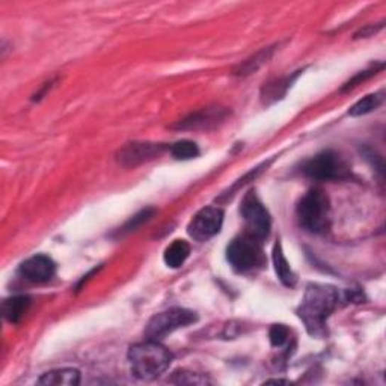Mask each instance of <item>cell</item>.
Masks as SVG:
<instances>
[{
  "instance_id": "3957f363",
  "label": "cell",
  "mask_w": 386,
  "mask_h": 386,
  "mask_svg": "<svg viewBox=\"0 0 386 386\" xmlns=\"http://www.w3.org/2000/svg\"><path fill=\"white\" fill-rule=\"evenodd\" d=\"M329 198L320 189H312L297 205L299 224L311 233H324L329 228Z\"/></svg>"
},
{
  "instance_id": "7a4b0ae2",
  "label": "cell",
  "mask_w": 386,
  "mask_h": 386,
  "mask_svg": "<svg viewBox=\"0 0 386 386\" xmlns=\"http://www.w3.org/2000/svg\"><path fill=\"white\" fill-rule=\"evenodd\" d=\"M131 371L140 380L160 377L172 362V353L159 341L147 340L131 346L128 350Z\"/></svg>"
},
{
  "instance_id": "44dd1931",
  "label": "cell",
  "mask_w": 386,
  "mask_h": 386,
  "mask_svg": "<svg viewBox=\"0 0 386 386\" xmlns=\"http://www.w3.org/2000/svg\"><path fill=\"white\" fill-rule=\"evenodd\" d=\"M154 214V210L153 209H147V210H143L140 211L139 214L136 216H133L131 219L124 225V228L121 229V234H126V233H131V231H135L136 228H139L142 224L145 222H148L151 217Z\"/></svg>"
},
{
  "instance_id": "8fae6325",
  "label": "cell",
  "mask_w": 386,
  "mask_h": 386,
  "mask_svg": "<svg viewBox=\"0 0 386 386\" xmlns=\"http://www.w3.org/2000/svg\"><path fill=\"white\" fill-rule=\"evenodd\" d=\"M226 116V111L219 107L213 109H204L201 112L192 114L190 116L181 121L178 128L183 130H198V128H209L211 126H216L219 121H222Z\"/></svg>"
},
{
  "instance_id": "8992f818",
  "label": "cell",
  "mask_w": 386,
  "mask_h": 386,
  "mask_svg": "<svg viewBox=\"0 0 386 386\" xmlns=\"http://www.w3.org/2000/svg\"><path fill=\"white\" fill-rule=\"evenodd\" d=\"M198 320L197 314L184 308H172L163 312L155 314V316L148 321L147 329H145V336L148 340L159 341L166 335L172 333L177 329L186 328V326L195 323Z\"/></svg>"
},
{
  "instance_id": "ac0fdd59",
  "label": "cell",
  "mask_w": 386,
  "mask_h": 386,
  "mask_svg": "<svg viewBox=\"0 0 386 386\" xmlns=\"http://www.w3.org/2000/svg\"><path fill=\"white\" fill-rule=\"evenodd\" d=\"M171 154L177 160H192L199 155V148L195 142L192 140H178L171 147Z\"/></svg>"
},
{
  "instance_id": "5b68a950",
  "label": "cell",
  "mask_w": 386,
  "mask_h": 386,
  "mask_svg": "<svg viewBox=\"0 0 386 386\" xmlns=\"http://www.w3.org/2000/svg\"><path fill=\"white\" fill-rule=\"evenodd\" d=\"M302 172L312 180L320 181L343 180L348 177L350 166L341 154L328 150L305 162L302 166Z\"/></svg>"
},
{
  "instance_id": "2e32d148",
  "label": "cell",
  "mask_w": 386,
  "mask_h": 386,
  "mask_svg": "<svg viewBox=\"0 0 386 386\" xmlns=\"http://www.w3.org/2000/svg\"><path fill=\"white\" fill-rule=\"evenodd\" d=\"M383 101V95L382 92H377V94H370L367 96H364V99L359 100L356 104H353L352 107H350L348 111V115L350 116H362V115H367L373 111H376V109L382 104Z\"/></svg>"
},
{
  "instance_id": "9a60e30c",
  "label": "cell",
  "mask_w": 386,
  "mask_h": 386,
  "mask_svg": "<svg viewBox=\"0 0 386 386\" xmlns=\"http://www.w3.org/2000/svg\"><path fill=\"white\" fill-rule=\"evenodd\" d=\"M273 264H275V272H276L277 277H280V281L287 287H294L296 276H294L292 268H290L287 258L284 257L282 246H281L280 241H277L273 248Z\"/></svg>"
},
{
  "instance_id": "7402d4cb",
  "label": "cell",
  "mask_w": 386,
  "mask_h": 386,
  "mask_svg": "<svg viewBox=\"0 0 386 386\" xmlns=\"http://www.w3.org/2000/svg\"><path fill=\"white\" fill-rule=\"evenodd\" d=\"M376 72H377V70L376 68H373V70H367V71H360L359 72V75H356L352 80H348L346 84H344V88H343V91H348V89H353L355 87H358V84L360 83V82H364V80H367V79H370L371 76H374V75H376Z\"/></svg>"
},
{
  "instance_id": "30bf717a",
  "label": "cell",
  "mask_w": 386,
  "mask_h": 386,
  "mask_svg": "<svg viewBox=\"0 0 386 386\" xmlns=\"http://www.w3.org/2000/svg\"><path fill=\"white\" fill-rule=\"evenodd\" d=\"M163 145L160 143H128L119 151L118 162L124 166H136L139 163L148 162L160 155Z\"/></svg>"
},
{
  "instance_id": "52a82bcc",
  "label": "cell",
  "mask_w": 386,
  "mask_h": 386,
  "mask_svg": "<svg viewBox=\"0 0 386 386\" xmlns=\"http://www.w3.org/2000/svg\"><path fill=\"white\" fill-rule=\"evenodd\" d=\"M241 216L246 225V234L257 238L258 241L268 238L272 228V219L268 209L255 195V192H249L241 202Z\"/></svg>"
},
{
  "instance_id": "ffe728a7",
  "label": "cell",
  "mask_w": 386,
  "mask_h": 386,
  "mask_svg": "<svg viewBox=\"0 0 386 386\" xmlns=\"http://www.w3.org/2000/svg\"><path fill=\"white\" fill-rule=\"evenodd\" d=\"M269 338L273 347H282L288 341L290 331L284 324H273L269 331Z\"/></svg>"
},
{
  "instance_id": "9c48e42d",
  "label": "cell",
  "mask_w": 386,
  "mask_h": 386,
  "mask_svg": "<svg viewBox=\"0 0 386 386\" xmlns=\"http://www.w3.org/2000/svg\"><path fill=\"white\" fill-rule=\"evenodd\" d=\"M56 273L55 261L47 255H33L23 261L20 265V275L31 282L43 284L48 282Z\"/></svg>"
},
{
  "instance_id": "5bb4252c",
  "label": "cell",
  "mask_w": 386,
  "mask_h": 386,
  "mask_svg": "<svg viewBox=\"0 0 386 386\" xmlns=\"http://www.w3.org/2000/svg\"><path fill=\"white\" fill-rule=\"evenodd\" d=\"M189 253H190V246L187 241L175 240L166 248L163 260L167 268L178 269L186 263V260L189 258Z\"/></svg>"
},
{
  "instance_id": "d6986e66",
  "label": "cell",
  "mask_w": 386,
  "mask_h": 386,
  "mask_svg": "<svg viewBox=\"0 0 386 386\" xmlns=\"http://www.w3.org/2000/svg\"><path fill=\"white\" fill-rule=\"evenodd\" d=\"M171 382L177 383V385H183V383H187V385H204V383H209V380L205 379V377H202L201 374L192 373V371H187V370H178V371H175L172 374Z\"/></svg>"
},
{
  "instance_id": "7c38bea8",
  "label": "cell",
  "mask_w": 386,
  "mask_h": 386,
  "mask_svg": "<svg viewBox=\"0 0 386 386\" xmlns=\"http://www.w3.org/2000/svg\"><path fill=\"white\" fill-rule=\"evenodd\" d=\"M40 385L76 386L80 383V373L76 368H57L44 373L38 379Z\"/></svg>"
},
{
  "instance_id": "6da1fadb",
  "label": "cell",
  "mask_w": 386,
  "mask_h": 386,
  "mask_svg": "<svg viewBox=\"0 0 386 386\" xmlns=\"http://www.w3.org/2000/svg\"><path fill=\"white\" fill-rule=\"evenodd\" d=\"M340 302V293L331 285L311 284L308 285L304 300L297 309L299 319L305 323L311 335H321L324 332L326 320L329 319Z\"/></svg>"
},
{
  "instance_id": "603a6c76",
  "label": "cell",
  "mask_w": 386,
  "mask_h": 386,
  "mask_svg": "<svg viewBox=\"0 0 386 386\" xmlns=\"http://www.w3.org/2000/svg\"><path fill=\"white\" fill-rule=\"evenodd\" d=\"M265 383H288V382H287V380H280V379H277V380H268Z\"/></svg>"
},
{
  "instance_id": "4fadbf2b",
  "label": "cell",
  "mask_w": 386,
  "mask_h": 386,
  "mask_svg": "<svg viewBox=\"0 0 386 386\" xmlns=\"http://www.w3.org/2000/svg\"><path fill=\"white\" fill-rule=\"evenodd\" d=\"M31 307V299L28 296H14L11 299H6L2 305L4 317L9 323H18L24 314L28 312Z\"/></svg>"
},
{
  "instance_id": "277c9868",
  "label": "cell",
  "mask_w": 386,
  "mask_h": 386,
  "mask_svg": "<svg viewBox=\"0 0 386 386\" xmlns=\"http://www.w3.org/2000/svg\"><path fill=\"white\" fill-rule=\"evenodd\" d=\"M260 243L261 241L249 234L236 237L226 248V260L233 265V269L246 273L261 268L264 255Z\"/></svg>"
},
{
  "instance_id": "e0dca14e",
  "label": "cell",
  "mask_w": 386,
  "mask_h": 386,
  "mask_svg": "<svg viewBox=\"0 0 386 386\" xmlns=\"http://www.w3.org/2000/svg\"><path fill=\"white\" fill-rule=\"evenodd\" d=\"M272 53H273L272 47L264 48V50L258 52L255 56H252L250 59H248L243 65H240V68L236 72L238 76L252 75V72H255L261 65H264L265 62H268L269 57L272 56Z\"/></svg>"
},
{
  "instance_id": "ba28073f",
  "label": "cell",
  "mask_w": 386,
  "mask_h": 386,
  "mask_svg": "<svg viewBox=\"0 0 386 386\" xmlns=\"http://www.w3.org/2000/svg\"><path fill=\"white\" fill-rule=\"evenodd\" d=\"M224 224V211L217 207H205L199 210L190 221L187 231L197 241H207L219 234Z\"/></svg>"
}]
</instances>
